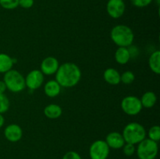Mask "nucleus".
I'll list each match as a JSON object with an SVG mask.
<instances>
[{
    "label": "nucleus",
    "mask_w": 160,
    "mask_h": 159,
    "mask_svg": "<svg viewBox=\"0 0 160 159\" xmlns=\"http://www.w3.org/2000/svg\"><path fill=\"white\" fill-rule=\"evenodd\" d=\"M6 86L5 84L4 81L0 80V94H4L6 90Z\"/></svg>",
    "instance_id": "cd10ccee"
},
{
    "label": "nucleus",
    "mask_w": 160,
    "mask_h": 159,
    "mask_svg": "<svg viewBox=\"0 0 160 159\" xmlns=\"http://www.w3.org/2000/svg\"><path fill=\"white\" fill-rule=\"evenodd\" d=\"M103 78L110 85H117L120 83V73L114 68L106 69L103 73Z\"/></svg>",
    "instance_id": "ddd939ff"
},
{
    "label": "nucleus",
    "mask_w": 160,
    "mask_h": 159,
    "mask_svg": "<svg viewBox=\"0 0 160 159\" xmlns=\"http://www.w3.org/2000/svg\"><path fill=\"white\" fill-rule=\"evenodd\" d=\"M126 5L123 0H109L106 4L108 15L113 19H119L125 12Z\"/></svg>",
    "instance_id": "6e6552de"
},
{
    "label": "nucleus",
    "mask_w": 160,
    "mask_h": 159,
    "mask_svg": "<svg viewBox=\"0 0 160 159\" xmlns=\"http://www.w3.org/2000/svg\"><path fill=\"white\" fill-rule=\"evenodd\" d=\"M62 159H81V157L76 151H70L66 153Z\"/></svg>",
    "instance_id": "a878e982"
},
{
    "label": "nucleus",
    "mask_w": 160,
    "mask_h": 159,
    "mask_svg": "<svg viewBox=\"0 0 160 159\" xmlns=\"http://www.w3.org/2000/svg\"><path fill=\"white\" fill-rule=\"evenodd\" d=\"M110 148L106 142L102 140L94 141L89 148V156L91 159H107Z\"/></svg>",
    "instance_id": "0eeeda50"
},
{
    "label": "nucleus",
    "mask_w": 160,
    "mask_h": 159,
    "mask_svg": "<svg viewBox=\"0 0 160 159\" xmlns=\"http://www.w3.org/2000/svg\"><path fill=\"white\" fill-rule=\"evenodd\" d=\"M61 87L56 80L48 81L44 86V92L49 98H55L60 94Z\"/></svg>",
    "instance_id": "2eb2a0df"
},
{
    "label": "nucleus",
    "mask_w": 160,
    "mask_h": 159,
    "mask_svg": "<svg viewBox=\"0 0 160 159\" xmlns=\"http://www.w3.org/2000/svg\"><path fill=\"white\" fill-rule=\"evenodd\" d=\"M153 0H131L133 6L138 8H144L149 6Z\"/></svg>",
    "instance_id": "393cba45"
},
{
    "label": "nucleus",
    "mask_w": 160,
    "mask_h": 159,
    "mask_svg": "<svg viewBox=\"0 0 160 159\" xmlns=\"http://www.w3.org/2000/svg\"><path fill=\"white\" fill-rule=\"evenodd\" d=\"M17 59L10 57L6 53H0V73H6L12 70Z\"/></svg>",
    "instance_id": "4468645a"
},
{
    "label": "nucleus",
    "mask_w": 160,
    "mask_h": 159,
    "mask_svg": "<svg viewBox=\"0 0 160 159\" xmlns=\"http://www.w3.org/2000/svg\"><path fill=\"white\" fill-rule=\"evenodd\" d=\"M44 74L40 70H31L25 77L26 87L30 90H34L38 89L44 82Z\"/></svg>",
    "instance_id": "1a4fd4ad"
},
{
    "label": "nucleus",
    "mask_w": 160,
    "mask_h": 159,
    "mask_svg": "<svg viewBox=\"0 0 160 159\" xmlns=\"http://www.w3.org/2000/svg\"><path fill=\"white\" fill-rule=\"evenodd\" d=\"M4 136L9 142L15 143L21 140L23 137V130L19 125L10 124L5 128Z\"/></svg>",
    "instance_id": "9b49d317"
},
{
    "label": "nucleus",
    "mask_w": 160,
    "mask_h": 159,
    "mask_svg": "<svg viewBox=\"0 0 160 159\" xmlns=\"http://www.w3.org/2000/svg\"><path fill=\"white\" fill-rule=\"evenodd\" d=\"M122 148H123V154L126 156H128V157L132 156L136 151L135 146L134 144H131V143H125V144L123 145V147Z\"/></svg>",
    "instance_id": "b1692460"
},
{
    "label": "nucleus",
    "mask_w": 160,
    "mask_h": 159,
    "mask_svg": "<svg viewBox=\"0 0 160 159\" xmlns=\"http://www.w3.org/2000/svg\"><path fill=\"white\" fill-rule=\"evenodd\" d=\"M5 123V118L2 116V114H0V128L2 127V126L4 125Z\"/></svg>",
    "instance_id": "c85d7f7f"
},
{
    "label": "nucleus",
    "mask_w": 160,
    "mask_h": 159,
    "mask_svg": "<svg viewBox=\"0 0 160 159\" xmlns=\"http://www.w3.org/2000/svg\"><path fill=\"white\" fill-rule=\"evenodd\" d=\"M34 0H19V6L23 9H30L34 6Z\"/></svg>",
    "instance_id": "bb28decb"
},
{
    "label": "nucleus",
    "mask_w": 160,
    "mask_h": 159,
    "mask_svg": "<svg viewBox=\"0 0 160 159\" xmlns=\"http://www.w3.org/2000/svg\"><path fill=\"white\" fill-rule=\"evenodd\" d=\"M59 66V62L56 58L53 56H48L42 60L41 63L40 70L44 75L52 76L56 74Z\"/></svg>",
    "instance_id": "9d476101"
},
{
    "label": "nucleus",
    "mask_w": 160,
    "mask_h": 159,
    "mask_svg": "<svg viewBox=\"0 0 160 159\" xmlns=\"http://www.w3.org/2000/svg\"><path fill=\"white\" fill-rule=\"evenodd\" d=\"M81 79V71L77 64L65 62L59 66L56 73V80L61 87H75Z\"/></svg>",
    "instance_id": "f257e3e1"
},
{
    "label": "nucleus",
    "mask_w": 160,
    "mask_h": 159,
    "mask_svg": "<svg viewBox=\"0 0 160 159\" xmlns=\"http://www.w3.org/2000/svg\"><path fill=\"white\" fill-rule=\"evenodd\" d=\"M134 80H135V75L132 71L128 70L120 74V82L124 84H132Z\"/></svg>",
    "instance_id": "aec40b11"
},
{
    "label": "nucleus",
    "mask_w": 160,
    "mask_h": 159,
    "mask_svg": "<svg viewBox=\"0 0 160 159\" xmlns=\"http://www.w3.org/2000/svg\"><path fill=\"white\" fill-rule=\"evenodd\" d=\"M10 102L5 94H0V114L6 113L9 108Z\"/></svg>",
    "instance_id": "4be33fe9"
},
{
    "label": "nucleus",
    "mask_w": 160,
    "mask_h": 159,
    "mask_svg": "<svg viewBox=\"0 0 160 159\" xmlns=\"http://www.w3.org/2000/svg\"><path fill=\"white\" fill-rule=\"evenodd\" d=\"M138 147L136 149L137 155L139 159H155L158 154L159 147L158 143L145 138L142 141L138 143Z\"/></svg>",
    "instance_id": "39448f33"
},
{
    "label": "nucleus",
    "mask_w": 160,
    "mask_h": 159,
    "mask_svg": "<svg viewBox=\"0 0 160 159\" xmlns=\"http://www.w3.org/2000/svg\"><path fill=\"white\" fill-rule=\"evenodd\" d=\"M0 6L6 9H14L19 6V0H0Z\"/></svg>",
    "instance_id": "5701e85b"
},
{
    "label": "nucleus",
    "mask_w": 160,
    "mask_h": 159,
    "mask_svg": "<svg viewBox=\"0 0 160 159\" xmlns=\"http://www.w3.org/2000/svg\"><path fill=\"white\" fill-rule=\"evenodd\" d=\"M148 65L152 71L156 74L160 73V51H155L151 54L148 59Z\"/></svg>",
    "instance_id": "6ab92c4d"
},
{
    "label": "nucleus",
    "mask_w": 160,
    "mask_h": 159,
    "mask_svg": "<svg viewBox=\"0 0 160 159\" xmlns=\"http://www.w3.org/2000/svg\"><path fill=\"white\" fill-rule=\"evenodd\" d=\"M44 114L50 119H56L59 118L62 114V109L56 104H50L44 108Z\"/></svg>",
    "instance_id": "dca6fc26"
},
{
    "label": "nucleus",
    "mask_w": 160,
    "mask_h": 159,
    "mask_svg": "<svg viewBox=\"0 0 160 159\" xmlns=\"http://www.w3.org/2000/svg\"><path fill=\"white\" fill-rule=\"evenodd\" d=\"M120 105L123 112L128 115H138L143 108L140 98L133 95H129L123 98Z\"/></svg>",
    "instance_id": "423d86ee"
},
{
    "label": "nucleus",
    "mask_w": 160,
    "mask_h": 159,
    "mask_svg": "<svg viewBox=\"0 0 160 159\" xmlns=\"http://www.w3.org/2000/svg\"><path fill=\"white\" fill-rule=\"evenodd\" d=\"M110 37L118 47L128 48L134 42V34L131 27L127 25L119 24L111 30Z\"/></svg>",
    "instance_id": "f03ea898"
},
{
    "label": "nucleus",
    "mask_w": 160,
    "mask_h": 159,
    "mask_svg": "<svg viewBox=\"0 0 160 159\" xmlns=\"http://www.w3.org/2000/svg\"><path fill=\"white\" fill-rule=\"evenodd\" d=\"M115 60L120 65H125L130 61L131 55L129 50L125 47H119L115 52Z\"/></svg>",
    "instance_id": "f3484780"
},
{
    "label": "nucleus",
    "mask_w": 160,
    "mask_h": 159,
    "mask_svg": "<svg viewBox=\"0 0 160 159\" xmlns=\"http://www.w3.org/2000/svg\"><path fill=\"white\" fill-rule=\"evenodd\" d=\"M146 130L142 124L136 122L128 123L123 129V136L125 143L138 144L146 137Z\"/></svg>",
    "instance_id": "7ed1b4c3"
},
{
    "label": "nucleus",
    "mask_w": 160,
    "mask_h": 159,
    "mask_svg": "<svg viewBox=\"0 0 160 159\" xmlns=\"http://www.w3.org/2000/svg\"><path fill=\"white\" fill-rule=\"evenodd\" d=\"M105 141L106 142L109 148L112 149H120L125 144L124 139L122 133L119 132H111L106 136Z\"/></svg>",
    "instance_id": "f8f14e48"
},
{
    "label": "nucleus",
    "mask_w": 160,
    "mask_h": 159,
    "mask_svg": "<svg viewBox=\"0 0 160 159\" xmlns=\"http://www.w3.org/2000/svg\"><path fill=\"white\" fill-rule=\"evenodd\" d=\"M148 139L153 141L159 142L160 140V127L157 125L152 126L148 132Z\"/></svg>",
    "instance_id": "412c9836"
},
{
    "label": "nucleus",
    "mask_w": 160,
    "mask_h": 159,
    "mask_svg": "<svg viewBox=\"0 0 160 159\" xmlns=\"http://www.w3.org/2000/svg\"><path fill=\"white\" fill-rule=\"evenodd\" d=\"M141 103L142 104V107L150 108L154 107L157 101V97L156 94L152 91H147L140 98Z\"/></svg>",
    "instance_id": "a211bd4d"
},
{
    "label": "nucleus",
    "mask_w": 160,
    "mask_h": 159,
    "mask_svg": "<svg viewBox=\"0 0 160 159\" xmlns=\"http://www.w3.org/2000/svg\"><path fill=\"white\" fill-rule=\"evenodd\" d=\"M3 81L6 86V88L13 93H19L24 90L26 87L25 78L19 71L10 70L4 73Z\"/></svg>",
    "instance_id": "20e7f679"
}]
</instances>
